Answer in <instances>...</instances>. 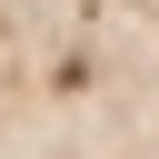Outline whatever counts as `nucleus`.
I'll use <instances>...</instances> for the list:
<instances>
[{"instance_id": "f257e3e1", "label": "nucleus", "mask_w": 159, "mask_h": 159, "mask_svg": "<svg viewBox=\"0 0 159 159\" xmlns=\"http://www.w3.org/2000/svg\"><path fill=\"white\" fill-rule=\"evenodd\" d=\"M0 159H159V0H0Z\"/></svg>"}]
</instances>
